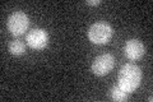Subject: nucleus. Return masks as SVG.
<instances>
[{"instance_id":"1a4fd4ad","label":"nucleus","mask_w":153,"mask_h":102,"mask_svg":"<svg viewBox=\"0 0 153 102\" xmlns=\"http://www.w3.org/2000/svg\"><path fill=\"white\" fill-rule=\"evenodd\" d=\"M87 4L88 5H98V4H101L100 0H87Z\"/></svg>"},{"instance_id":"39448f33","label":"nucleus","mask_w":153,"mask_h":102,"mask_svg":"<svg viewBox=\"0 0 153 102\" xmlns=\"http://www.w3.org/2000/svg\"><path fill=\"white\" fill-rule=\"evenodd\" d=\"M114 64H115V59H114V56L111 54L98 55L93 60L92 71L98 77L106 75L107 73H110V70L114 68Z\"/></svg>"},{"instance_id":"0eeeda50","label":"nucleus","mask_w":153,"mask_h":102,"mask_svg":"<svg viewBox=\"0 0 153 102\" xmlns=\"http://www.w3.org/2000/svg\"><path fill=\"white\" fill-rule=\"evenodd\" d=\"M9 52L14 56H21L26 52V45L21 40H13L9 43Z\"/></svg>"},{"instance_id":"f257e3e1","label":"nucleus","mask_w":153,"mask_h":102,"mask_svg":"<svg viewBox=\"0 0 153 102\" xmlns=\"http://www.w3.org/2000/svg\"><path fill=\"white\" fill-rule=\"evenodd\" d=\"M142 80V70L138 65L134 64H125L120 71H119V86L123 87L129 93L135 91L140 84Z\"/></svg>"},{"instance_id":"20e7f679","label":"nucleus","mask_w":153,"mask_h":102,"mask_svg":"<svg viewBox=\"0 0 153 102\" xmlns=\"http://www.w3.org/2000/svg\"><path fill=\"white\" fill-rule=\"evenodd\" d=\"M26 42L33 50H44L49 45V33L42 28H33L27 33Z\"/></svg>"},{"instance_id":"6e6552de","label":"nucleus","mask_w":153,"mask_h":102,"mask_svg":"<svg viewBox=\"0 0 153 102\" xmlns=\"http://www.w3.org/2000/svg\"><path fill=\"white\" fill-rule=\"evenodd\" d=\"M111 97L115 101H126L129 98V92L125 91L119 84H116V86H114V88L111 91Z\"/></svg>"},{"instance_id":"423d86ee","label":"nucleus","mask_w":153,"mask_h":102,"mask_svg":"<svg viewBox=\"0 0 153 102\" xmlns=\"http://www.w3.org/2000/svg\"><path fill=\"white\" fill-rule=\"evenodd\" d=\"M124 51H125V55L128 59L138 60L144 54V45L139 40H137V38H131V40L126 41Z\"/></svg>"},{"instance_id":"7ed1b4c3","label":"nucleus","mask_w":153,"mask_h":102,"mask_svg":"<svg viewBox=\"0 0 153 102\" xmlns=\"http://www.w3.org/2000/svg\"><path fill=\"white\" fill-rule=\"evenodd\" d=\"M7 26L13 36H21L23 33H26V31L28 30L30 18L23 12H14L9 16Z\"/></svg>"},{"instance_id":"f03ea898","label":"nucleus","mask_w":153,"mask_h":102,"mask_svg":"<svg viewBox=\"0 0 153 102\" xmlns=\"http://www.w3.org/2000/svg\"><path fill=\"white\" fill-rule=\"evenodd\" d=\"M112 37V28L106 22H97L88 30V38L94 45H105Z\"/></svg>"}]
</instances>
